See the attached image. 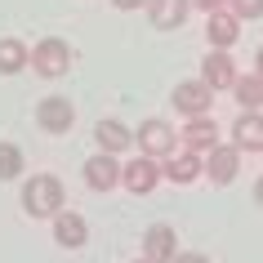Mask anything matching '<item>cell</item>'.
<instances>
[{
    "label": "cell",
    "mask_w": 263,
    "mask_h": 263,
    "mask_svg": "<svg viewBox=\"0 0 263 263\" xmlns=\"http://www.w3.org/2000/svg\"><path fill=\"white\" fill-rule=\"evenodd\" d=\"M71 45L63 41V36H45V41H36V49H31V63L27 67L36 71V76H45V81H63L71 71Z\"/></svg>",
    "instance_id": "2"
},
{
    "label": "cell",
    "mask_w": 263,
    "mask_h": 263,
    "mask_svg": "<svg viewBox=\"0 0 263 263\" xmlns=\"http://www.w3.org/2000/svg\"><path fill=\"white\" fill-rule=\"evenodd\" d=\"M232 98H236V107H250V111H263V76L259 71H236V81H232Z\"/></svg>",
    "instance_id": "18"
},
{
    "label": "cell",
    "mask_w": 263,
    "mask_h": 263,
    "mask_svg": "<svg viewBox=\"0 0 263 263\" xmlns=\"http://www.w3.org/2000/svg\"><path fill=\"white\" fill-rule=\"evenodd\" d=\"M170 103H174V111H179L183 121H187V116H205V111H214V89H210L201 76H192V81L174 85Z\"/></svg>",
    "instance_id": "5"
},
{
    "label": "cell",
    "mask_w": 263,
    "mask_h": 263,
    "mask_svg": "<svg viewBox=\"0 0 263 263\" xmlns=\"http://www.w3.org/2000/svg\"><path fill=\"white\" fill-rule=\"evenodd\" d=\"M170 263H214V259H210L205 250H179V254H174Z\"/></svg>",
    "instance_id": "22"
},
{
    "label": "cell",
    "mask_w": 263,
    "mask_h": 263,
    "mask_svg": "<svg viewBox=\"0 0 263 263\" xmlns=\"http://www.w3.org/2000/svg\"><path fill=\"white\" fill-rule=\"evenodd\" d=\"M201 81H205L214 94L232 89V81H236V63H232V54H228V49H210V54L201 58Z\"/></svg>",
    "instance_id": "13"
},
{
    "label": "cell",
    "mask_w": 263,
    "mask_h": 263,
    "mask_svg": "<svg viewBox=\"0 0 263 263\" xmlns=\"http://www.w3.org/2000/svg\"><path fill=\"white\" fill-rule=\"evenodd\" d=\"M36 125H41L45 134H67L71 125H76V103L67 94H45L36 103Z\"/></svg>",
    "instance_id": "6"
},
{
    "label": "cell",
    "mask_w": 263,
    "mask_h": 263,
    "mask_svg": "<svg viewBox=\"0 0 263 263\" xmlns=\"http://www.w3.org/2000/svg\"><path fill=\"white\" fill-rule=\"evenodd\" d=\"M254 71H259V76H263V45H259V49H254Z\"/></svg>",
    "instance_id": "26"
},
{
    "label": "cell",
    "mask_w": 263,
    "mask_h": 263,
    "mask_svg": "<svg viewBox=\"0 0 263 263\" xmlns=\"http://www.w3.org/2000/svg\"><path fill=\"white\" fill-rule=\"evenodd\" d=\"M205 41L210 49H232L236 41H241V18L232 14V9H214V14H205Z\"/></svg>",
    "instance_id": "15"
},
{
    "label": "cell",
    "mask_w": 263,
    "mask_h": 263,
    "mask_svg": "<svg viewBox=\"0 0 263 263\" xmlns=\"http://www.w3.org/2000/svg\"><path fill=\"white\" fill-rule=\"evenodd\" d=\"M31 63V49L18 36H0V76H18V71H27Z\"/></svg>",
    "instance_id": "19"
},
{
    "label": "cell",
    "mask_w": 263,
    "mask_h": 263,
    "mask_svg": "<svg viewBox=\"0 0 263 263\" xmlns=\"http://www.w3.org/2000/svg\"><path fill=\"white\" fill-rule=\"evenodd\" d=\"M192 9H201V14H214V9H228V0H192Z\"/></svg>",
    "instance_id": "23"
},
{
    "label": "cell",
    "mask_w": 263,
    "mask_h": 263,
    "mask_svg": "<svg viewBox=\"0 0 263 263\" xmlns=\"http://www.w3.org/2000/svg\"><path fill=\"white\" fill-rule=\"evenodd\" d=\"M254 205L263 210V174H259V179H254Z\"/></svg>",
    "instance_id": "25"
},
{
    "label": "cell",
    "mask_w": 263,
    "mask_h": 263,
    "mask_svg": "<svg viewBox=\"0 0 263 263\" xmlns=\"http://www.w3.org/2000/svg\"><path fill=\"white\" fill-rule=\"evenodd\" d=\"M111 5H116V9H121V14H134V9H143V5H147V0H111Z\"/></svg>",
    "instance_id": "24"
},
{
    "label": "cell",
    "mask_w": 263,
    "mask_h": 263,
    "mask_svg": "<svg viewBox=\"0 0 263 263\" xmlns=\"http://www.w3.org/2000/svg\"><path fill=\"white\" fill-rule=\"evenodd\" d=\"M228 143H232L241 156H254V152H263V111H250V107H241L236 111V121H232V129H228Z\"/></svg>",
    "instance_id": "8"
},
{
    "label": "cell",
    "mask_w": 263,
    "mask_h": 263,
    "mask_svg": "<svg viewBox=\"0 0 263 263\" xmlns=\"http://www.w3.org/2000/svg\"><path fill=\"white\" fill-rule=\"evenodd\" d=\"M143 9H147V23L156 31H179L192 14V0H147Z\"/></svg>",
    "instance_id": "14"
},
{
    "label": "cell",
    "mask_w": 263,
    "mask_h": 263,
    "mask_svg": "<svg viewBox=\"0 0 263 263\" xmlns=\"http://www.w3.org/2000/svg\"><path fill=\"white\" fill-rule=\"evenodd\" d=\"M228 9L241 23H254V18H263V0H228Z\"/></svg>",
    "instance_id": "21"
},
{
    "label": "cell",
    "mask_w": 263,
    "mask_h": 263,
    "mask_svg": "<svg viewBox=\"0 0 263 263\" xmlns=\"http://www.w3.org/2000/svg\"><path fill=\"white\" fill-rule=\"evenodd\" d=\"M81 174H85V187H89V192H116V187H121V156L94 152L81 165Z\"/></svg>",
    "instance_id": "7"
},
{
    "label": "cell",
    "mask_w": 263,
    "mask_h": 263,
    "mask_svg": "<svg viewBox=\"0 0 263 263\" xmlns=\"http://www.w3.org/2000/svg\"><path fill=\"white\" fill-rule=\"evenodd\" d=\"M94 143H98V152L125 156L129 147H134V129L121 125V121H98V125H94Z\"/></svg>",
    "instance_id": "17"
},
{
    "label": "cell",
    "mask_w": 263,
    "mask_h": 263,
    "mask_svg": "<svg viewBox=\"0 0 263 263\" xmlns=\"http://www.w3.org/2000/svg\"><path fill=\"white\" fill-rule=\"evenodd\" d=\"M134 147L147 156H156V161H165L174 147H179V129L165 121V116H147V121L134 129Z\"/></svg>",
    "instance_id": "3"
},
{
    "label": "cell",
    "mask_w": 263,
    "mask_h": 263,
    "mask_svg": "<svg viewBox=\"0 0 263 263\" xmlns=\"http://www.w3.org/2000/svg\"><path fill=\"white\" fill-rule=\"evenodd\" d=\"M18 201H23L27 219H54L58 210L67 205V187H63L58 174H31V179H23Z\"/></svg>",
    "instance_id": "1"
},
{
    "label": "cell",
    "mask_w": 263,
    "mask_h": 263,
    "mask_svg": "<svg viewBox=\"0 0 263 263\" xmlns=\"http://www.w3.org/2000/svg\"><path fill=\"white\" fill-rule=\"evenodd\" d=\"M156 183H161V161L147 152H139L134 161H121V187L134 196H147L156 192Z\"/></svg>",
    "instance_id": "4"
},
{
    "label": "cell",
    "mask_w": 263,
    "mask_h": 263,
    "mask_svg": "<svg viewBox=\"0 0 263 263\" xmlns=\"http://www.w3.org/2000/svg\"><path fill=\"white\" fill-rule=\"evenodd\" d=\"M49 223H54V241H58L63 250H81L85 241H89V219L76 214V210H67V205L58 210Z\"/></svg>",
    "instance_id": "11"
},
{
    "label": "cell",
    "mask_w": 263,
    "mask_h": 263,
    "mask_svg": "<svg viewBox=\"0 0 263 263\" xmlns=\"http://www.w3.org/2000/svg\"><path fill=\"white\" fill-rule=\"evenodd\" d=\"M236 174H241V152H236L232 143H214L205 152V179L214 187H228Z\"/></svg>",
    "instance_id": "10"
},
{
    "label": "cell",
    "mask_w": 263,
    "mask_h": 263,
    "mask_svg": "<svg viewBox=\"0 0 263 263\" xmlns=\"http://www.w3.org/2000/svg\"><path fill=\"white\" fill-rule=\"evenodd\" d=\"M179 139H183V147H192V152H201V156H205L214 143H223L219 139V125H214L210 111H205V116H187V125L179 129Z\"/></svg>",
    "instance_id": "16"
},
{
    "label": "cell",
    "mask_w": 263,
    "mask_h": 263,
    "mask_svg": "<svg viewBox=\"0 0 263 263\" xmlns=\"http://www.w3.org/2000/svg\"><path fill=\"white\" fill-rule=\"evenodd\" d=\"M174 254H179V232H174L170 223H152V228H143V259L170 263Z\"/></svg>",
    "instance_id": "12"
},
{
    "label": "cell",
    "mask_w": 263,
    "mask_h": 263,
    "mask_svg": "<svg viewBox=\"0 0 263 263\" xmlns=\"http://www.w3.org/2000/svg\"><path fill=\"white\" fill-rule=\"evenodd\" d=\"M161 179L179 183V187H187V183H196V179H205V156L192 152V147H183L179 156L170 152L165 161H161Z\"/></svg>",
    "instance_id": "9"
},
{
    "label": "cell",
    "mask_w": 263,
    "mask_h": 263,
    "mask_svg": "<svg viewBox=\"0 0 263 263\" xmlns=\"http://www.w3.org/2000/svg\"><path fill=\"white\" fill-rule=\"evenodd\" d=\"M129 263H152V259H143V254H139V259H129Z\"/></svg>",
    "instance_id": "27"
},
{
    "label": "cell",
    "mask_w": 263,
    "mask_h": 263,
    "mask_svg": "<svg viewBox=\"0 0 263 263\" xmlns=\"http://www.w3.org/2000/svg\"><path fill=\"white\" fill-rule=\"evenodd\" d=\"M27 174V156H23V147L18 143H0V183H14V179H23Z\"/></svg>",
    "instance_id": "20"
}]
</instances>
